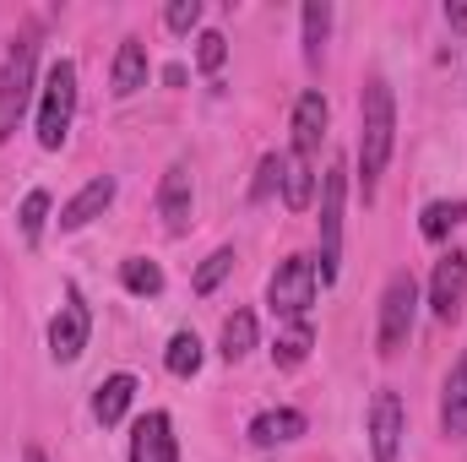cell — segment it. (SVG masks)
<instances>
[{
  "mask_svg": "<svg viewBox=\"0 0 467 462\" xmlns=\"http://www.w3.org/2000/svg\"><path fill=\"white\" fill-rule=\"evenodd\" d=\"M305 430H310V425H305V414H299V408H261V414L250 419V446L272 452V446L299 441Z\"/></svg>",
  "mask_w": 467,
  "mask_h": 462,
  "instance_id": "obj_15",
  "label": "cell"
},
{
  "mask_svg": "<svg viewBox=\"0 0 467 462\" xmlns=\"http://www.w3.org/2000/svg\"><path fill=\"white\" fill-rule=\"evenodd\" d=\"M33 82H38V38L22 33V38H11V49L0 60V142L22 125L27 104H33Z\"/></svg>",
  "mask_w": 467,
  "mask_h": 462,
  "instance_id": "obj_3",
  "label": "cell"
},
{
  "mask_svg": "<svg viewBox=\"0 0 467 462\" xmlns=\"http://www.w3.org/2000/svg\"><path fill=\"white\" fill-rule=\"evenodd\" d=\"M299 27H305V60L321 66V55H327V33H332V5H327V0H310V5L299 11Z\"/></svg>",
  "mask_w": 467,
  "mask_h": 462,
  "instance_id": "obj_22",
  "label": "cell"
},
{
  "mask_svg": "<svg viewBox=\"0 0 467 462\" xmlns=\"http://www.w3.org/2000/svg\"><path fill=\"white\" fill-rule=\"evenodd\" d=\"M413 316H419V283L413 272H391L380 289V327H375V353L397 359L413 338Z\"/></svg>",
  "mask_w": 467,
  "mask_h": 462,
  "instance_id": "obj_4",
  "label": "cell"
},
{
  "mask_svg": "<svg viewBox=\"0 0 467 462\" xmlns=\"http://www.w3.org/2000/svg\"><path fill=\"white\" fill-rule=\"evenodd\" d=\"M130 403H136V375H125V370H115V375H104L99 386H93V419L109 430V425H119L125 414H130Z\"/></svg>",
  "mask_w": 467,
  "mask_h": 462,
  "instance_id": "obj_17",
  "label": "cell"
},
{
  "mask_svg": "<svg viewBox=\"0 0 467 462\" xmlns=\"http://www.w3.org/2000/svg\"><path fill=\"white\" fill-rule=\"evenodd\" d=\"M283 185V152H266L261 169H255V185H250V202H272V191Z\"/></svg>",
  "mask_w": 467,
  "mask_h": 462,
  "instance_id": "obj_27",
  "label": "cell"
},
{
  "mask_svg": "<svg viewBox=\"0 0 467 462\" xmlns=\"http://www.w3.org/2000/svg\"><path fill=\"white\" fill-rule=\"evenodd\" d=\"M22 462H49V457H44L38 446H27V452H22Z\"/></svg>",
  "mask_w": 467,
  "mask_h": 462,
  "instance_id": "obj_31",
  "label": "cell"
},
{
  "mask_svg": "<svg viewBox=\"0 0 467 462\" xmlns=\"http://www.w3.org/2000/svg\"><path fill=\"white\" fill-rule=\"evenodd\" d=\"M163 22H169V33L202 27V0H169V5H163Z\"/></svg>",
  "mask_w": 467,
  "mask_h": 462,
  "instance_id": "obj_29",
  "label": "cell"
},
{
  "mask_svg": "<svg viewBox=\"0 0 467 462\" xmlns=\"http://www.w3.org/2000/svg\"><path fill=\"white\" fill-rule=\"evenodd\" d=\"M255 348V316L250 310H234L229 321H223V338H218V353L229 359V364H239L244 353Z\"/></svg>",
  "mask_w": 467,
  "mask_h": 462,
  "instance_id": "obj_24",
  "label": "cell"
},
{
  "mask_svg": "<svg viewBox=\"0 0 467 462\" xmlns=\"http://www.w3.org/2000/svg\"><path fill=\"white\" fill-rule=\"evenodd\" d=\"M327 120H332L327 93H321V88H305V93H299V104H294V147H288V152L316 158V147L327 142Z\"/></svg>",
  "mask_w": 467,
  "mask_h": 462,
  "instance_id": "obj_13",
  "label": "cell"
},
{
  "mask_svg": "<svg viewBox=\"0 0 467 462\" xmlns=\"http://www.w3.org/2000/svg\"><path fill=\"white\" fill-rule=\"evenodd\" d=\"M391 147H397V99H391L386 77H369L358 93V191H364V202H375Z\"/></svg>",
  "mask_w": 467,
  "mask_h": 462,
  "instance_id": "obj_1",
  "label": "cell"
},
{
  "mask_svg": "<svg viewBox=\"0 0 467 462\" xmlns=\"http://www.w3.org/2000/svg\"><path fill=\"white\" fill-rule=\"evenodd\" d=\"M115 191H119L115 174H99V180H88V185H82V191H77V196L60 207V218H55V224H60V234H77V229H88L93 218H104V213L115 207Z\"/></svg>",
  "mask_w": 467,
  "mask_h": 462,
  "instance_id": "obj_12",
  "label": "cell"
},
{
  "mask_svg": "<svg viewBox=\"0 0 467 462\" xmlns=\"http://www.w3.org/2000/svg\"><path fill=\"white\" fill-rule=\"evenodd\" d=\"M364 436H369V457L375 462H397L402 457V436H408V408L391 386H380L369 397V414H364Z\"/></svg>",
  "mask_w": 467,
  "mask_h": 462,
  "instance_id": "obj_7",
  "label": "cell"
},
{
  "mask_svg": "<svg viewBox=\"0 0 467 462\" xmlns=\"http://www.w3.org/2000/svg\"><path fill=\"white\" fill-rule=\"evenodd\" d=\"M343 196H348V169L332 163L321 174V261H316L321 283H337V267H343Z\"/></svg>",
  "mask_w": 467,
  "mask_h": 462,
  "instance_id": "obj_6",
  "label": "cell"
},
{
  "mask_svg": "<svg viewBox=\"0 0 467 462\" xmlns=\"http://www.w3.org/2000/svg\"><path fill=\"white\" fill-rule=\"evenodd\" d=\"M283 202L294 213H305L316 202V174H310V158H299V152H283Z\"/></svg>",
  "mask_w": 467,
  "mask_h": 462,
  "instance_id": "obj_19",
  "label": "cell"
},
{
  "mask_svg": "<svg viewBox=\"0 0 467 462\" xmlns=\"http://www.w3.org/2000/svg\"><path fill=\"white\" fill-rule=\"evenodd\" d=\"M316 261L310 256H288V261H277V272H272V283H266V305H272V316L288 327V321H310V305H316Z\"/></svg>",
  "mask_w": 467,
  "mask_h": 462,
  "instance_id": "obj_5",
  "label": "cell"
},
{
  "mask_svg": "<svg viewBox=\"0 0 467 462\" xmlns=\"http://www.w3.org/2000/svg\"><path fill=\"white\" fill-rule=\"evenodd\" d=\"M457 224H467V196H457V202H430V207L419 213V234H424L430 245L451 239V229H457Z\"/></svg>",
  "mask_w": 467,
  "mask_h": 462,
  "instance_id": "obj_20",
  "label": "cell"
},
{
  "mask_svg": "<svg viewBox=\"0 0 467 462\" xmlns=\"http://www.w3.org/2000/svg\"><path fill=\"white\" fill-rule=\"evenodd\" d=\"M71 120H77V60L60 55L44 71V88H38V147L60 152L66 136H71Z\"/></svg>",
  "mask_w": 467,
  "mask_h": 462,
  "instance_id": "obj_2",
  "label": "cell"
},
{
  "mask_svg": "<svg viewBox=\"0 0 467 462\" xmlns=\"http://www.w3.org/2000/svg\"><path fill=\"white\" fill-rule=\"evenodd\" d=\"M88 338H93V310H88L82 289H66V299H60V310L49 321V359L55 364H77Z\"/></svg>",
  "mask_w": 467,
  "mask_h": 462,
  "instance_id": "obj_8",
  "label": "cell"
},
{
  "mask_svg": "<svg viewBox=\"0 0 467 462\" xmlns=\"http://www.w3.org/2000/svg\"><path fill=\"white\" fill-rule=\"evenodd\" d=\"M441 436L446 441H467V359L451 364V375L441 386Z\"/></svg>",
  "mask_w": 467,
  "mask_h": 462,
  "instance_id": "obj_16",
  "label": "cell"
},
{
  "mask_svg": "<svg viewBox=\"0 0 467 462\" xmlns=\"http://www.w3.org/2000/svg\"><path fill=\"white\" fill-rule=\"evenodd\" d=\"M147 77H152L147 44H141V38H119L115 66H109V93H115V99H130V93H141V88H147Z\"/></svg>",
  "mask_w": 467,
  "mask_h": 462,
  "instance_id": "obj_14",
  "label": "cell"
},
{
  "mask_svg": "<svg viewBox=\"0 0 467 462\" xmlns=\"http://www.w3.org/2000/svg\"><path fill=\"white\" fill-rule=\"evenodd\" d=\"M223 60H229V38H223L218 27H207V33L196 38V66H202V71H218Z\"/></svg>",
  "mask_w": 467,
  "mask_h": 462,
  "instance_id": "obj_28",
  "label": "cell"
},
{
  "mask_svg": "<svg viewBox=\"0 0 467 462\" xmlns=\"http://www.w3.org/2000/svg\"><path fill=\"white\" fill-rule=\"evenodd\" d=\"M130 462H180V441H174V419L163 408H147L130 425Z\"/></svg>",
  "mask_w": 467,
  "mask_h": 462,
  "instance_id": "obj_11",
  "label": "cell"
},
{
  "mask_svg": "<svg viewBox=\"0 0 467 462\" xmlns=\"http://www.w3.org/2000/svg\"><path fill=\"white\" fill-rule=\"evenodd\" d=\"M462 299H467V256L462 250H446L430 272V316L441 327H451L462 316Z\"/></svg>",
  "mask_w": 467,
  "mask_h": 462,
  "instance_id": "obj_9",
  "label": "cell"
},
{
  "mask_svg": "<svg viewBox=\"0 0 467 462\" xmlns=\"http://www.w3.org/2000/svg\"><path fill=\"white\" fill-rule=\"evenodd\" d=\"M310 348H316V327H310V321H288V327L277 332V343H272V364H277V370H299V364L310 359Z\"/></svg>",
  "mask_w": 467,
  "mask_h": 462,
  "instance_id": "obj_18",
  "label": "cell"
},
{
  "mask_svg": "<svg viewBox=\"0 0 467 462\" xmlns=\"http://www.w3.org/2000/svg\"><path fill=\"white\" fill-rule=\"evenodd\" d=\"M119 283H125V294H136V299H158V294H163V267L147 261V256H125V261H119Z\"/></svg>",
  "mask_w": 467,
  "mask_h": 462,
  "instance_id": "obj_21",
  "label": "cell"
},
{
  "mask_svg": "<svg viewBox=\"0 0 467 462\" xmlns=\"http://www.w3.org/2000/svg\"><path fill=\"white\" fill-rule=\"evenodd\" d=\"M446 22H451V27H467V5H462V0H457V5H446Z\"/></svg>",
  "mask_w": 467,
  "mask_h": 462,
  "instance_id": "obj_30",
  "label": "cell"
},
{
  "mask_svg": "<svg viewBox=\"0 0 467 462\" xmlns=\"http://www.w3.org/2000/svg\"><path fill=\"white\" fill-rule=\"evenodd\" d=\"M191 213H196L191 169H185V163H169L163 180H158V218H163V229L180 239V234H191Z\"/></svg>",
  "mask_w": 467,
  "mask_h": 462,
  "instance_id": "obj_10",
  "label": "cell"
},
{
  "mask_svg": "<svg viewBox=\"0 0 467 462\" xmlns=\"http://www.w3.org/2000/svg\"><path fill=\"white\" fill-rule=\"evenodd\" d=\"M234 261H239V256H234L229 245H218V250H213V256H207V261L196 267V278H191V289H196V294H213V289H218V283H223V278L234 272Z\"/></svg>",
  "mask_w": 467,
  "mask_h": 462,
  "instance_id": "obj_26",
  "label": "cell"
},
{
  "mask_svg": "<svg viewBox=\"0 0 467 462\" xmlns=\"http://www.w3.org/2000/svg\"><path fill=\"white\" fill-rule=\"evenodd\" d=\"M202 359H207V353H202V338H196V332H174L169 348H163V370L180 375V381H191V375L202 370Z\"/></svg>",
  "mask_w": 467,
  "mask_h": 462,
  "instance_id": "obj_23",
  "label": "cell"
},
{
  "mask_svg": "<svg viewBox=\"0 0 467 462\" xmlns=\"http://www.w3.org/2000/svg\"><path fill=\"white\" fill-rule=\"evenodd\" d=\"M44 224H49V191H27L22 207H16V229H22L27 245H38L44 239Z\"/></svg>",
  "mask_w": 467,
  "mask_h": 462,
  "instance_id": "obj_25",
  "label": "cell"
}]
</instances>
